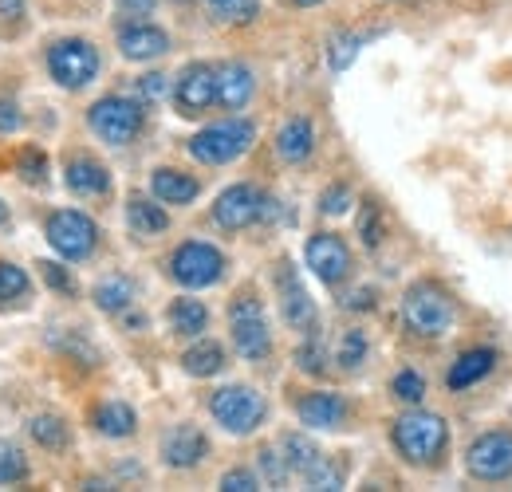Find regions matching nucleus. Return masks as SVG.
Returning a JSON list of instances; mask_svg holds the SVG:
<instances>
[{
	"instance_id": "nucleus-17",
	"label": "nucleus",
	"mask_w": 512,
	"mask_h": 492,
	"mask_svg": "<svg viewBox=\"0 0 512 492\" xmlns=\"http://www.w3.org/2000/svg\"><path fill=\"white\" fill-rule=\"evenodd\" d=\"M119 52L130 63L162 60L170 52V36L158 24H150V20H130V24H123V32H119Z\"/></svg>"
},
{
	"instance_id": "nucleus-18",
	"label": "nucleus",
	"mask_w": 512,
	"mask_h": 492,
	"mask_svg": "<svg viewBox=\"0 0 512 492\" xmlns=\"http://www.w3.org/2000/svg\"><path fill=\"white\" fill-rule=\"evenodd\" d=\"M501 363V355H497V347H465L446 370V386L453 394H461V390H473L477 382H485L493 370Z\"/></svg>"
},
{
	"instance_id": "nucleus-21",
	"label": "nucleus",
	"mask_w": 512,
	"mask_h": 492,
	"mask_svg": "<svg viewBox=\"0 0 512 492\" xmlns=\"http://www.w3.org/2000/svg\"><path fill=\"white\" fill-rule=\"evenodd\" d=\"M64 182L75 197H103V193H111V174H107V166H103L99 158H91V154L67 158Z\"/></svg>"
},
{
	"instance_id": "nucleus-35",
	"label": "nucleus",
	"mask_w": 512,
	"mask_h": 492,
	"mask_svg": "<svg viewBox=\"0 0 512 492\" xmlns=\"http://www.w3.org/2000/svg\"><path fill=\"white\" fill-rule=\"evenodd\" d=\"M205 4L221 24H253L260 16V0H205Z\"/></svg>"
},
{
	"instance_id": "nucleus-24",
	"label": "nucleus",
	"mask_w": 512,
	"mask_h": 492,
	"mask_svg": "<svg viewBox=\"0 0 512 492\" xmlns=\"http://www.w3.org/2000/svg\"><path fill=\"white\" fill-rule=\"evenodd\" d=\"M91 426H95V433H103V437H111V441H123V437H130V433L138 430V414L130 410L127 402L111 398V402H99V406H95Z\"/></svg>"
},
{
	"instance_id": "nucleus-43",
	"label": "nucleus",
	"mask_w": 512,
	"mask_h": 492,
	"mask_svg": "<svg viewBox=\"0 0 512 492\" xmlns=\"http://www.w3.org/2000/svg\"><path fill=\"white\" fill-rule=\"evenodd\" d=\"M221 489L225 492H256L260 489V477H256L253 469H229V473L221 477Z\"/></svg>"
},
{
	"instance_id": "nucleus-23",
	"label": "nucleus",
	"mask_w": 512,
	"mask_h": 492,
	"mask_svg": "<svg viewBox=\"0 0 512 492\" xmlns=\"http://www.w3.org/2000/svg\"><path fill=\"white\" fill-rule=\"evenodd\" d=\"M127 225L134 237H158V233H166L170 229V213L162 209V201L154 197H130L127 201Z\"/></svg>"
},
{
	"instance_id": "nucleus-14",
	"label": "nucleus",
	"mask_w": 512,
	"mask_h": 492,
	"mask_svg": "<svg viewBox=\"0 0 512 492\" xmlns=\"http://www.w3.org/2000/svg\"><path fill=\"white\" fill-rule=\"evenodd\" d=\"M158 457H162L166 469H182V473H186V469H197V465L209 457V437L197 430L193 422H182V426L162 433Z\"/></svg>"
},
{
	"instance_id": "nucleus-3",
	"label": "nucleus",
	"mask_w": 512,
	"mask_h": 492,
	"mask_svg": "<svg viewBox=\"0 0 512 492\" xmlns=\"http://www.w3.org/2000/svg\"><path fill=\"white\" fill-rule=\"evenodd\" d=\"M256 142V126L249 119H225V123H213L205 130H197L186 150L190 158H197L201 166H229L237 158H245Z\"/></svg>"
},
{
	"instance_id": "nucleus-26",
	"label": "nucleus",
	"mask_w": 512,
	"mask_h": 492,
	"mask_svg": "<svg viewBox=\"0 0 512 492\" xmlns=\"http://www.w3.org/2000/svg\"><path fill=\"white\" fill-rule=\"evenodd\" d=\"M182 370L190 378H213L225 370V347L213 339H197L190 351H182Z\"/></svg>"
},
{
	"instance_id": "nucleus-50",
	"label": "nucleus",
	"mask_w": 512,
	"mask_h": 492,
	"mask_svg": "<svg viewBox=\"0 0 512 492\" xmlns=\"http://www.w3.org/2000/svg\"><path fill=\"white\" fill-rule=\"evenodd\" d=\"M4 221H8V205L0 201V225H4Z\"/></svg>"
},
{
	"instance_id": "nucleus-36",
	"label": "nucleus",
	"mask_w": 512,
	"mask_h": 492,
	"mask_svg": "<svg viewBox=\"0 0 512 492\" xmlns=\"http://www.w3.org/2000/svg\"><path fill=\"white\" fill-rule=\"evenodd\" d=\"M359 237L367 248H379L386 237V221H383V205L379 201H363L359 209Z\"/></svg>"
},
{
	"instance_id": "nucleus-38",
	"label": "nucleus",
	"mask_w": 512,
	"mask_h": 492,
	"mask_svg": "<svg viewBox=\"0 0 512 492\" xmlns=\"http://www.w3.org/2000/svg\"><path fill=\"white\" fill-rule=\"evenodd\" d=\"M32 292V280L24 268L16 264H0V304H12V300H24Z\"/></svg>"
},
{
	"instance_id": "nucleus-49",
	"label": "nucleus",
	"mask_w": 512,
	"mask_h": 492,
	"mask_svg": "<svg viewBox=\"0 0 512 492\" xmlns=\"http://www.w3.org/2000/svg\"><path fill=\"white\" fill-rule=\"evenodd\" d=\"M296 8H316V4H323V0H292Z\"/></svg>"
},
{
	"instance_id": "nucleus-45",
	"label": "nucleus",
	"mask_w": 512,
	"mask_h": 492,
	"mask_svg": "<svg viewBox=\"0 0 512 492\" xmlns=\"http://www.w3.org/2000/svg\"><path fill=\"white\" fill-rule=\"evenodd\" d=\"M154 4H158V0H115V12L138 20V16H154Z\"/></svg>"
},
{
	"instance_id": "nucleus-20",
	"label": "nucleus",
	"mask_w": 512,
	"mask_h": 492,
	"mask_svg": "<svg viewBox=\"0 0 512 492\" xmlns=\"http://www.w3.org/2000/svg\"><path fill=\"white\" fill-rule=\"evenodd\" d=\"M312 150H316V126H312V119L292 115L288 123L276 130V154H280V162L300 166V162L312 158Z\"/></svg>"
},
{
	"instance_id": "nucleus-11",
	"label": "nucleus",
	"mask_w": 512,
	"mask_h": 492,
	"mask_svg": "<svg viewBox=\"0 0 512 492\" xmlns=\"http://www.w3.org/2000/svg\"><path fill=\"white\" fill-rule=\"evenodd\" d=\"M217 103V63L193 60L174 79V107L182 119H201Z\"/></svg>"
},
{
	"instance_id": "nucleus-27",
	"label": "nucleus",
	"mask_w": 512,
	"mask_h": 492,
	"mask_svg": "<svg viewBox=\"0 0 512 492\" xmlns=\"http://www.w3.org/2000/svg\"><path fill=\"white\" fill-rule=\"evenodd\" d=\"M280 453H284V461H288V469H292V477H304L316 461H320V445L308 437V433H284L280 437Z\"/></svg>"
},
{
	"instance_id": "nucleus-4",
	"label": "nucleus",
	"mask_w": 512,
	"mask_h": 492,
	"mask_svg": "<svg viewBox=\"0 0 512 492\" xmlns=\"http://www.w3.org/2000/svg\"><path fill=\"white\" fill-rule=\"evenodd\" d=\"M209 414H213V422H217L225 433H233V437H249V433H256L260 426H264V418H268V402H264V394H260L256 386L233 382V386L213 390V398H209Z\"/></svg>"
},
{
	"instance_id": "nucleus-6",
	"label": "nucleus",
	"mask_w": 512,
	"mask_h": 492,
	"mask_svg": "<svg viewBox=\"0 0 512 492\" xmlns=\"http://www.w3.org/2000/svg\"><path fill=\"white\" fill-rule=\"evenodd\" d=\"M465 473L481 485H505L512 481V430L497 426V430L477 433L465 445Z\"/></svg>"
},
{
	"instance_id": "nucleus-9",
	"label": "nucleus",
	"mask_w": 512,
	"mask_h": 492,
	"mask_svg": "<svg viewBox=\"0 0 512 492\" xmlns=\"http://www.w3.org/2000/svg\"><path fill=\"white\" fill-rule=\"evenodd\" d=\"M48 71H52V79L60 87L79 91V87H87L99 75V52H95L91 40H79V36L56 40L52 52H48Z\"/></svg>"
},
{
	"instance_id": "nucleus-29",
	"label": "nucleus",
	"mask_w": 512,
	"mask_h": 492,
	"mask_svg": "<svg viewBox=\"0 0 512 492\" xmlns=\"http://www.w3.org/2000/svg\"><path fill=\"white\" fill-rule=\"evenodd\" d=\"M367 40H371L367 32H339V36H331L327 40V67L331 71H347L351 63L359 60V52H363Z\"/></svg>"
},
{
	"instance_id": "nucleus-44",
	"label": "nucleus",
	"mask_w": 512,
	"mask_h": 492,
	"mask_svg": "<svg viewBox=\"0 0 512 492\" xmlns=\"http://www.w3.org/2000/svg\"><path fill=\"white\" fill-rule=\"evenodd\" d=\"M24 126V119H20V107L12 103V99H4L0 95V134H16Z\"/></svg>"
},
{
	"instance_id": "nucleus-15",
	"label": "nucleus",
	"mask_w": 512,
	"mask_h": 492,
	"mask_svg": "<svg viewBox=\"0 0 512 492\" xmlns=\"http://www.w3.org/2000/svg\"><path fill=\"white\" fill-rule=\"evenodd\" d=\"M276 296H280V315H284L288 327H296V331L316 327V304H312L308 288L300 284V276L288 260H280V268H276Z\"/></svg>"
},
{
	"instance_id": "nucleus-39",
	"label": "nucleus",
	"mask_w": 512,
	"mask_h": 492,
	"mask_svg": "<svg viewBox=\"0 0 512 492\" xmlns=\"http://www.w3.org/2000/svg\"><path fill=\"white\" fill-rule=\"evenodd\" d=\"M351 205H355V193H351V185H347V182H331L320 193V213H323V217H343Z\"/></svg>"
},
{
	"instance_id": "nucleus-5",
	"label": "nucleus",
	"mask_w": 512,
	"mask_h": 492,
	"mask_svg": "<svg viewBox=\"0 0 512 492\" xmlns=\"http://www.w3.org/2000/svg\"><path fill=\"white\" fill-rule=\"evenodd\" d=\"M229 335H233V351L245 363H264L272 355V327H268L264 304L253 292H241L229 304Z\"/></svg>"
},
{
	"instance_id": "nucleus-41",
	"label": "nucleus",
	"mask_w": 512,
	"mask_h": 492,
	"mask_svg": "<svg viewBox=\"0 0 512 492\" xmlns=\"http://www.w3.org/2000/svg\"><path fill=\"white\" fill-rule=\"evenodd\" d=\"M134 95H138V103H158V99H166V95H170V75H162V71L138 75V79H134Z\"/></svg>"
},
{
	"instance_id": "nucleus-32",
	"label": "nucleus",
	"mask_w": 512,
	"mask_h": 492,
	"mask_svg": "<svg viewBox=\"0 0 512 492\" xmlns=\"http://www.w3.org/2000/svg\"><path fill=\"white\" fill-rule=\"evenodd\" d=\"M390 394H394L402 406H422V402H426V378L414 367H402L390 378Z\"/></svg>"
},
{
	"instance_id": "nucleus-30",
	"label": "nucleus",
	"mask_w": 512,
	"mask_h": 492,
	"mask_svg": "<svg viewBox=\"0 0 512 492\" xmlns=\"http://www.w3.org/2000/svg\"><path fill=\"white\" fill-rule=\"evenodd\" d=\"M367 355H371V339H367V331L351 327V331H343V335H339L335 363H339L343 370H359L363 363H367Z\"/></svg>"
},
{
	"instance_id": "nucleus-10",
	"label": "nucleus",
	"mask_w": 512,
	"mask_h": 492,
	"mask_svg": "<svg viewBox=\"0 0 512 492\" xmlns=\"http://www.w3.org/2000/svg\"><path fill=\"white\" fill-rule=\"evenodd\" d=\"M48 245L64 260H87L99 248V225L79 209H60L48 217Z\"/></svg>"
},
{
	"instance_id": "nucleus-12",
	"label": "nucleus",
	"mask_w": 512,
	"mask_h": 492,
	"mask_svg": "<svg viewBox=\"0 0 512 492\" xmlns=\"http://www.w3.org/2000/svg\"><path fill=\"white\" fill-rule=\"evenodd\" d=\"M304 260L316 272V280H323L327 288H339L351 276V268H355V256H351V248H347V241L339 233H316V237H308Z\"/></svg>"
},
{
	"instance_id": "nucleus-31",
	"label": "nucleus",
	"mask_w": 512,
	"mask_h": 492,
	"mask_svg": "<svg viewBox=\"0 0 512 492\" xmlns=\"http://www.w3.org/2000/svg\"><path fill=\"white\" fill-rule=\"evenodd\" d=\"M256 469H260L264 485H272V489H284V485L292 481V469H288L280 445H264V449L256 453Z\"/></svg>"
},
{
	"instance_id": "nucleus-16",
	"label": "nucleus",
	"mask_w": 512,
	"mask_h": 492,
	"mask_svg": "<svg viewBox=\"0 0 512 492\" xmlns=\"http://www.w3.org/2000/svg\"><path fill=\"white\" fill-rule=\"evenodd\" d=\"M347 414H351V406H347V398L343 394H335V390H312V394H304L300 402H296V418H300V426H308V430H343L347 426Z\"/></svg>"
},
{
	"instance_id": "nucleus-34",
	"label": "nucleus",
	"mask_w": 512,
	"mask_h": 492,
	"mask_svg": "<svg viewBox=\"0 0 512 492\" xmlns=\"http://www.w3.org/2000/svg\"><path fill=\"white\" fill-rule=\"evenodd\" d=\"M343 481H347V465L335 461V457H320V461L304 473V485H308V489H343Z\"/></svg>"
},
{
	"instance_id": "nucleus-7",
	"label": "nucleus",
	"mask_w": 512,
	"mask_h": 492,
	"mask_svg": "<svg viewBox=\"0 0 512 492\" xmlns=\"http://www.w3.org/2000/svg\"><path fill=\"white\" fill-rule=\"evenodd\" d=\"M225 268H229L225 252L217 245H209V241H186V245L174 248V256H170V276L182 288H190V292L221 284L225 280Z\"/></svg>"
},
{
	"instance_id": "nucleus-2",
	"label": "nucleus",
	"mask_w": 512,
	"mask_h": 492,
	"mask_svg": "<svg viewBox=\"0 0 512 492\" xmlns=\"http://www.w3.org/2000/svg\"><path fill=\"white\" fill-rule=\"evenodd\" d=\"M402 323L414 339H442L457 323V304L442 284L434 280H418L406 288L402 296Z\"/></svg>"
},
{
	"instance_id": "nucleus-42",
	"label": "nucleus",
	"mask_w": 512,
	"mask_h": 492,
	"mask_svg": "<svg viewBox=\"0 0 512 492\" xmlns=\"http://www.w3.org/2000/svg\"><path fill=\"white\" fill-rule=\"evenodd\" d=\"M16 170H20V178H24L28 185L48 182V158H44V150L28 146V150L20 154V162H16Z\"/></svg>"
},
{
	"instance_id": "nucleus-13",
	"label": "nucleus",
	"mask_w": 512,
	"mask_h": 492,
	"mask_svg": "<svg viewBox=\"0 0 512 492\" xmlns=\"http://www.w3.org/2000/svg\"><path fill=\"white\" fill-rule=\"evenodd\" d=\"M264 213V193L249 182H237L229 189H221V197L213 201V221L225 229V233H241L260 221Z\"/></svg>"
},
{
	"instance_id": "nucleus-48",
	"label": "nucleus",
	"mask_w": 512,
	"mask_h": 492,
	"mask_svg": "<svg viewBox=\"0 0 512 492\" xmlns=\"http://www.w3.org/2000/svg\"><path fill=\"white\" fill-rule=\"evenodd\" d=\"M20 16H24V0H0V24H8V20L16 24Z\"/></svg>"
},
{
	"instance_id": "nucleus-46",
	"label": "nucleus",
	"mask_w": 512,
	"mask_h": 492,
	"mask_svg": "<svg viewBox=\"0 0 512 492\" xmlns=\"http://www.w3.org/2000/svg\"><path fill=\"white\" fill-rule=\"evenodd\" d=\"M343 308L347 311H371L375 308V288H359V292H351V296L343 300Z\"/></svg>"
},
{
	"instance_id": "nucleus-28",
	"label": "nucleus",
	"mask_w": 512,
	"mask_h": 492,
	"mask_svg": "<svg viewBox=\"0 0 512 492\" xmlns=\"http://www.w3.org/2000/svg\"><path fill=\"white\" fill-rule=\"evenodd\" d=\"M95 304H99V311H107V315H123L134 304V284H130L127 276L99 280L95 284Z\"/></svg>"
},
{
	"instance_id": "nucleus-37",
	"label": "nucleus",
	"mask_w": 512,
	"mask_h": 492,
	"mask_svg": "<svg viewBox=\"0 0 512 492\" xmlns=\"http://www.w3.org/2000/svg\"><path fill=\"white\" fill-rule=\"evenodd\" d=\"M24 477H28V457H24V449L0 437V485H16V481H24Z\"/></svg>"
},
{
	"instance_id": "nucleus-19",
	"label": "nucleus",
	"mask_w": 512,
	"mask_h": 492,
	"mask_svg": "<svg viewBox=\"0 0 512 492\" xmlns=\"http://www.w3.org/2000/svg\"><path fill=\"white\" fill-rule=\"evenodd\" d=\"M256 95V75L249 63L229 60L217 63V107L225 111H245Z\"/></svg>"
},
{
	"instance_id": "nucleus-25",
	"label": "nucleus",
	"mask_w": 512,
	"mask_h": 492,
	"mask_svg": "<svg viewBox=\"0 0 512 492\" xmlns=\"http://www.w3.org/2000/svg\"><path fill=\"white\" fill-rule=\"evenodd\" d=\"M166 323H170V331H174V335H182V339H201V331L209 327V308H205L201 300L182 296V300H174V304H170Z\"/></svg>"
},
{
	"instance_id": "nucleus-1",
	"label": "nucleus",
	"mask_w": 512,
	"mask_h": 492,
	"mask_svg": "<svg viewBox=\"0 0 512 492\" xmlns=\"http://www.w3.org/2000/svg\"><path fill=\"white\" fill-rule=\"evenodd\" d=\"M390 445L410 469H442V461L449 453V422L438 410L410 406L406 414L394 418Z\"/></svg>"
},
{
	"instance_id": "nucleus-8",
	"label": "nucleus",
	"mask_w": 512,
	"mask_h": 492,
	"mask_svg": "<svg viewBox=\"0 0 512 492\" xmlns=\"http://www.w3.org/2000/svg\"><path fill=\"white\" fill-rule=\"evenodd\" d=\"M87 123L95 130V138H103L107 146H130L138 138V130L146 123L142 103L127 95H107L87 111Z\"/></svg>"
},
{
	"instance_id": "nucleus-22",
	"label": "nucleus",
	"mask_w": 512,
	"mask_h": 492,
	"mask_svg": "<svg viewBox=\"0 0 512 492\" xmlns=\"http://www.w3.org/2000/svg\"><path fill=\"white\" fill-rule=\"evenodd\" d=\"M150 193L162 201V205H193L201 197V182L186 174V170H174V166H158L150 174Z\"/></svg>"
},
{
	"instance_id": "nucleus-40",
	"label": "nucleus",
	"mask_w": 512,
	"mask_h": 492,
	"mask_svg": "<svg viewBox=\"0 0 512 492\" xmlns=\"http://www.w3.org/2000/svg\"><path fill=\"white\" fill-rule=\"evenodd\" d=\"M296 367L304 370V374H312V378L327 370V351H323V343L316 335H308V339L296 347Z\"/></svg>"
},
{
	"instance_id": "nucleus-47",
	"label": "nucleus",
	"mask_w": 512,
	"mask_h": 492,
	"mask_svg": "<svg viewBox=\"0 0 512 492\" xmlns=\"http://www.w3.org/2000/svg\"><path fill=\"white\" fill-rule=\"evenodd\" d=\"M44 276H48V284H52V288H60V292H75L71 276H67L60 264H44Z\"/></svg>"
},
{
	"instance_id": "nucleus-33",
	"label": "nucleus",
	"mask_w": 512,
	"mask_h": 492,
	"mask_svg": "<svg viewBox=\"0 0 512 492\" xmlns=\"http://www.w3.org/2000/svg\"><path fill=\"white\" fill-rule=\"evenodd\" d=\"M28 433H32V441L44 445V449H64L67 445V426H64V418H56V414H36V418L28 422Z\"/></svg>"
}]
</instances>
